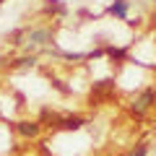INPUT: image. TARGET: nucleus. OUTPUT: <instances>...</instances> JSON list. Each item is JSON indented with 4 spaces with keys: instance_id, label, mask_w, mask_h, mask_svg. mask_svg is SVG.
<instances>
[{
    "instance_id": "obj_4",
    "label": "nucleus",
    "mask_w": 156,
    "mask_h": 156,
    "mask_svg": "<svg viewBox=\"0 0 156 156\" xmlns=\"http://www.w3.org/2000/svg\"><path fill=\"white\" fill-rule=\"evenodd\" d=\"M83 125H86L83 117H62V120H57V128L60 130H78Z\"/></svg>"
},
{
    "instance_id": "obj_6",
    "label": "nucleus",
    "mask_w": 156,
    "mask_h": 156,
    "mask_svg": "<svg viewBox=\"0 0 156 156\" xmlns=\"http://www.w3.org/2000/svg\"><path fill=\"white\" fill-rule=\"evenodd\" d=\"M47 11H50V13H57V16H62V13H65V5H62V3H57V0H52L50 5H47Z\"/></svg>"
},
{
    "instance_id": "obj_7",
    "label": "nucleus",
    "mask_w": 156,
    "mask_h": 156,
    "mask_svg": "<svg viewBox=\"0 0 156 156\" xmlns=\"http://www.w3.org/2000/svg\"><path fill=\"white\" fill-rule=\"evenodd\" d=\"M128 156H148V146H146V143H138Z\"/></svg>"
},
{
    "instance_id": "obj_10",
    "label": "nucleus",
    "mask_w": 156,
    "mask_h": 156,
    "mask_svg": "<svg viewBox=\"0 0 156 156\" xmlns=\"http://www.w3.org/2000/svg\"><path fill=\"white\" fill-rule=\"evenodd\" d=\"M0 5H3V0H0Z\"/></svg>"
},
{
    "instance_id": "obj_5",
    "label": "nucleus",
    "mask_w": 156,
    "mask_h": 156,
    "mask_svg": "<svg viewBox=\"0 0 156 156\" xmlns=\"http://www.w3.org/2000/svg\"><path fill=\"white\" fill-rule=\"evenodd\" d=\"M16 128H18V133H21L23 138H34V135L39 133V125L37 122H18Z\"/></svg>"
},
{
    "instance_id": "obj_1",
    "label": "nucleus",
    "mask_w": 156,
    "mask_h": 156,
    "mask_svg": "<svg viewBox=\"0 0 156 156\" xmlns=\"http://www.w3.org/2000/svg\"><path fill=\"white\" fill-rule=\"evenodd\" d=\"M154 101H156V89H146L143 94L133 101V112H135V115H146V112L151 109Z\"/></svg>"
},
{
    "instance_id": "obj_9",
    "label": "nucleus",
    "mask_w": 156,
    "mask_h": 156,
    "mask_svg": "<svg viewBox=\"0 0 156 156\" xmlns=\"http://www.w3.org/2000/svg\"><path fill=\"white\" fill-rule=\"evenodd\" d=\"M34 62H37L34 57H21V60H18V65H21V68H29V65H34Z\"/></svg>"
},
{
    "instance_id": "obj_3",
    "label": "nucleus",
    "mask_w": 156,
    "mask_h": 156,
    "mask_svg": "<svg viewBox=\"0 0 156 156\" xmlns=\"http://www.w3.org/2000/svg\"><path fill=\"white\" fill-rule=\"evenodd\" d=\"M128 11H130V0H112L109 3V8H107V13L109 16H115V18H128Z\"/></svg>"
},
{
    "instance_id": "obj_8",
    "label": "nucleus",
    "mask_w": 156,
    "mask_h": 156,
    "mask_svg": "<svg viewBox=\"0 0 156 156\" xmlns=\"http://www.w3.org/2000/svg\"><path fill=\"white\" fill-rule=\"evenodd\" d=\"M107 52H109V57H115V60H122L125 57V50H117V47H109Z\"/></svg>"
},
{
    "instance_id": "obj_2",
    "label": "nucleus",
    "mask_w": 156,
    "mask_h": 156,
    "mask_svg": "<svg viewBox=\"0 0 156 156\" xmlns=\"http://www.w3.org/2000/svg\"><path fill=\"white\" fill-rule=\"evenodd\" d=\"M29 44H50L52 42V29H34V31L26 34Z\"/></svg>"
}]
</instances>
